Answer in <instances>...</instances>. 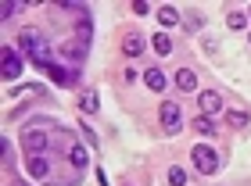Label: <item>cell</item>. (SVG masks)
<instances>
[{
    "label": "cell",
    "instance_id": "cell-1",
    "mask_svg": "<svg viewBox=\"0 0 251 186\" xmlns=\"http://www.w3.org/2000/svg\"><path fill=\"white\" fill-rule=\"evenodd\" d=\"M194 168L204 172V176H212V172H219V154L208 147V143H198L194 147Z\"/></svg>",
    "mask_w": 251,
    "mask_h": 186
},
{
    "label": "cell",
    "instance_id": "cell-2",
    "mask_svg": "<svg viewBox=\"0 0 251 186\" xmlns=\"http://www.w3.org/2000/svg\"><path fill=\"white\" fill-rule=\"evenodd\" d=\"M198 104H201V115L204 118H212V115H226V104H223V97L215 90H204L201 97H198Z\"/></svg>",
    "mask_w": 251,
    "mask_h": 186
},
{
    "label": "cell",
    "instance_id": "cell-3",
    "mask_svg": "<svg viewBox=\"0 0 251 186\" xmlns=\"http://www.w3.org/2000/svg\"><path fill=\"white\" fill-rule=\"evenodd\" d=\"M22 147H25L29 154H43V150L50 147V133H43V129H29L25 136H22Z\"/></svg>",
    "mask_w": 251,
    "mask_h": 186
},
{
    "label": "cell",
    "instance_id": "cell-4",
    "mask_svg": "<svg viewBox=\"0 0 251 186\" xmlns=\"http://www.w3.org/2000/svg\"><path fill=\"white\" fill-rule=\"evenodd\" d=\"M43 43H47V40H43V36H40V29H29V25H25V29H22V32H18V46H22V50H25L29 57H32V54H36V50H40V46H43Z\"/></svg>",
    "mask_w": 251,
    "mask_h": 186
},
{
    "label": "cell",
    "instance_id": "cell-5",
    "mask_svg": "<svg viewBox=\"0 0 251 186\" xmlns=\"http://www.w3.org/2000/svg\"><path fill=\"white\" fill-rule=\"evenodd\" d=\"M162 125H165V133H169V136H176V133H179V125H183V122H179V104H173V100H165V104H162Z\"/></svg>",
    "mask_w": 251,
    "mask_h": 186
},
{
    "label": "cell",
    "instance_id": "cell-6",
    "mask_svg": "<svg viewBox=\"0 0 251 186\" xmlns=\"http://www.w3.org/2000/svg\"><path fill=\"white\" fill-rule=\"evenodd\" d=\"M4 79H18L22 75V54L15 50V46H4Z\"/></svg>",
    "mask_w": 251,
    "mask_h": 186
},
{
    "label": "cell",
    "instance_id": "cell-7",
    "mask_svg": "<svg viewBox=\"0 0 251 186\" xmlns=\"http://www.w3.org/2000/svg\"><path fill=\"white\" fill-rule=\"evenodd\" d=\"M25 168H29L32 179H50V161H47V154H29Z\"/></svg>",
    "mask_w": 251,
    "mask_h": 186
},
{
    "label": "cell",
    "instance_id": "cell-8",
    "mask_svg": "<svg viewBox=\"0 0 251 186\" xmlns=\"http://www.w3.org/2000/svg\"><path fill=\"white\" fill-rule=\"evenodd\" d=\"M144 83H147V90L162 93V90L169 86V75L162 72V68H147V72H144Z\"/></svg>",
    "mask_w": 251,
    "mask_h": 186
},
{
    "label": "cell",
    "instance_id": "cell-9",
    "mask_svg": "<svg viewBox=\"0 0 251 186\" xmlns=\"http://www.w3.org/2000/svg\"><path fill=\"white\" fill-rule=\"evenodd\" d=\"M122 54H129V57L144 54V36H140V32H126V36H122Z\"/></svg>",
    "mask_w": 251,
    "mask_h": 186
},
{
    "label": "cell",
    "instance_id": "cell-10",
    "mask_svg": "<svg viewBox=\"0 0 251 186\" xmlns=\"http://www.w3.org/2000/svg\"><path fill=\"white\" fill-rule=\"evenodd\" d=\"M176 86L183 93H194V90H198V72H194V68H179V72H176Z\"/></svg>",
    "mask_w": 251,
    "mask_h": 186
},
{
    "label": "cell",
    "instance_id": "cell-11",
    "mask_svg": "<svg viewBox=\"0 0 251 186\" xmlns=\"http://www.w3.org/2000/svg\"><path fill=\"white\" fill-rule=\"evenodd\" d=\"M158 22H162L165 29H173V25H179L183 18H179V11H176L173 4H162V7H158Z\"/></svg>",
    "mask_w": 251,
    "mask_h": 186
},
{
    "label": "cell",
    "instance_id": "cell-12",
    "mask_svg": "<svg viewBox=\"0 0 251 186\" xmlns=\"http://www.w3.org/2000/svg\"><path fill=\"white\" fill-rule=\"evenodd\" d=\"M68 161H72V168H79V172H83V168L90 165V158H86V147L72 143V147H68Z\"/></svg>",
    "mask_w": 251,
    "mask_h": 186
},
{
    "label": "cell",
    "instance_id": "cell-13",
    "mask_svg": "<svg viewBox=\"0 0 251 186\" xmlns=\"http://www.w3.org/2000/svg\"><path fill=\"white\" fill-rule=\"evenodd\" d=\"M61 54L83 65V57H86V43H65V46H61Z\"/></svg>",
    "mask_w": 251,
    "mask_h": 186
},
{
    "label": "cell",
    "instance_id": "cell-14",
    "mask_svg": "<svg viewBox=\"0 0 251 186\" xmlns=\"http://www.w3.org/2000/svg\"><path fill=\"white\" fill-rule=\"evenodd\" d=\"M79 108H83L86 115H94V111L100 108V100H97V93H94V90H83V97H79Z\"/></svg>",
    "mask_w": 251,
    "mask_h": 186
},
{
    "label": "cell",
    "instance_id": "cell-15",
    "mask_svg": "<svg viewBox=\"0 0 251 186\" xmlns=\"http://www.w3.org/2000/svg\"><path fill=\"white\" fill-rule=\"evenodd\" d=\"M226 25H230L233 32H241V29H248V15L244 11H230V15H226Z\"/></svg>",
    "mask_w": 251,
    "mask_h": 186
},
{
    "label": "cell",
    "instance_id": "cell-16",
    "mask_svg": "<svg viewBox=\"0 0 251 186\" xmlns=\"http://www.w3.org/2000/svg\"><path fill=\"white\" fill-rule=\"evenodd\" d=\"M194 133H201V136H215V122H212V118H204V115H198V118H194Z\"/></svg>",
    "mask_w": 251,
    "mask_h": 186
},
{
    "label": "cell",
    "instance_id": "cell-17",
    "mask_svg": "<svg viewBox=\"0 0 251 186\" xmlns=\"http://www.w3.org/2000/svg\"><path fill=\"white\" fill-rule=\"evenodd\" d=\"M151 43H154V50H158V54H162V57H169V54H173V40H169V36H165V32H158V36H154Z\"/></svg>",
    "mask_w": 251,
    "mask_h": 186
},
{
    "label": "cell",
    "instance_id": "cell-18",
    "mask_svg": "<svg viewBox=\"0 0 251 186\" xmlns=\"http://www.w3.org/2000/svg\"><path fill=\"white\" fill-rule=\"evenodd\" d=\"M22 11H25V4H22V0H7V4L0 7V18H15V15H22Z\"/></svg>",
    "mask_w": 251,
    "mask_h": 186
},
{
    "label": "cell",
    "instance_id": "cell-19",
    "mask_svg": "<svg viewBox=\"0 0 251 186\" xmlns=\"http://www.w3.org/2000/svg\"><path fill=\"white\" fill-rule=\"evenodd\" d=\"M226 122H230L233 129H248V122H251V118H248L244 111H226Z\"/></svg>",
    "mask_w": 251,
    "mask_h": 186
},
{
    "label": "cell",
    "instance_id": "cell-20",
    "mask_svg": "<svg viewBox=\"0 0 251 186\" xmlns=\"http://www.w3.org/2000/svg\"><path fill=\"white\" fill-rule=\"evenodd\" d=\"M11 97H43V86H22V90H11Z\"/></svg>",
    "mask_w": 251,
    "mask_h": 186
},
{
    "label": "cell",
    "instance_id": "cell-21",
    "mask_svg": "<svg viewBox=\"0 0 251 186\" xmlns=\"http://www.w3.org/2000/svg\"><path fill=\"white\" fill-rule=\"evenodd\" d=\"M169 183H173V186H183V183H187V172L179 168V165H173V168H169Z\"/></svg>",
    "mask_w": 251,
    "mask_h": 186
},
{
    "label": "cell",
    "instance_id": "cell-22",
    "mask_svg": "<svg viewBox=\"0 0 251 186\" xmlns=\"http://www.w3.org/2000/svg\"><path fill=\"white\" fill-rule=\"evenodd\" d=\"M183 25H187V32H198V29H201V15H187Z\"/></svg>",
    "mask_w": 251,
    "mask_h": 186
},
{
    "label": "cell",
    "instance_id": "cell-23",
    "mask_svg": "<svg viewBox=\"0 0 251 186\" xmlns=\"http://www.w3.org/2000/svg\"><path fill=\"white\" fill-rule=\"evenodd\" d=\"M133 11H136V15H147V11H151V4H144V0H136V4H133Z\"/></svg>",
    "mask_w": 251,
    "mask_h": 186
}]
</instances>
